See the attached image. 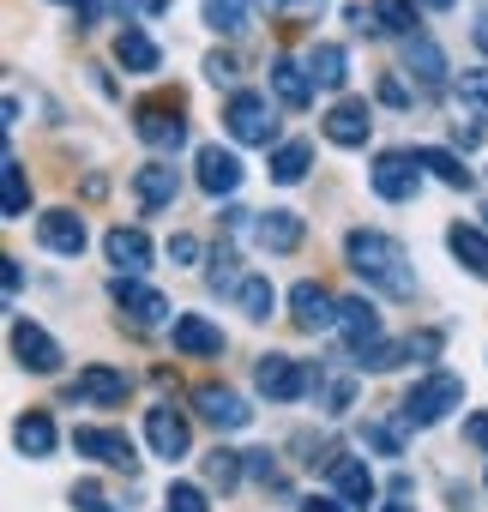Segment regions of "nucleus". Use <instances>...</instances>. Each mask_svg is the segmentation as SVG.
I'll use <instances>...</instances> for the list:
<instances>
[{
  "instance_id": "nucleus-1",
  "label": "nucleus",
  "mask_w": 488,
  "mask_h": 512,
  "mask_svg": "<svg viewBox=\"0 0 488 512\" xmlns=\"http://www.w3.org/2000/svg\"><path fill=\"white\" fill-rule=\"evenodd\" d=\"M344 260H350V272H356L374 296H386V302H410V296H416L410 253H404L386 229H350V235H344Z\"/></svg>"
},
{
  "instance_id": "nucleus-2",
  "label": "nucleus",
  "mask_w": 488,
  "mask_h": 512,
  "mask_svg": "<svg viewBox=\"0 0 488 512\" xmlns=\"http://www.w3.org/2000/svg\"><path fill=\"white\" fill-rule=\"evenodd\" d=\"M458 404H464V380L446 374V368H434V374H422V380L404 392V422H410V428H434V422H446Z\"/></svg>"
},
{
  "instance_id": "nucleus-3",
  "label": "nucleus",
  "mask_w": 488,
  "mask_h": 512,
  "mask_svg": "<svg viewBox=\"0 0 488 512\" xmlns=\"http://www.w3.org/2000/svg\"><path fill=\"white\" fill-rule=\"evenodd\" d=\"M223 133L235 145H278V121H272V103L260 91H235L223 103Z\"/></svg>"
},
{
  "instance_id": "nucleus-4",
  "label": "nucleus",
  "mask_w": 488,
  "mask_h": 512,
  "mask_svg": "<svg viewBox=\"0 0 488 512\" xmlns=\"http://www.w3.org/2000/svg\"><path fill=\"white\" fill-rule=\"evenodd\" d=\"M314 380H320L314 368H302L296 356H278V350L254 362V386H260V398H272V404H296L302 392H314Z\"/></svg>"
},
{
  "instance_id": "nucleus-5",
  "label": "nucleus",
  "mask_w": 488,
  "mask_h": 512,
  "mask_svg": "<svg viewBox=\"0 0 488 512\" xmlns=\"http://www.w3.org/2000/svg\"><path fill=\"white\" fill-rule=\"evenodd\" d=\"M368 187H374L386 205L416 199V187H422V163H416V151H380L374 169H368Z\"/></svg>"
},
{
  "instance_id": "nucleus-6",
  "label": "nucleus",
  "mask_w": 488,
  "mask_h": 512,
  "mask_svg": "<svg viewBox=\"0 0 488 512\" xmlns=\"http://www.w3.org/2000/svg\"><path fill=\"white\" fill-rule=\"evenodd\" d=\"M145 440H151V452L157 458H187L193 452V422H187V410H175V404H151L145 410Z\"/></svg>"
},
{
  "instance_id": "nucleus-7",
  "label": "nucleus",
  "mask_w": 488,
  "mask_h": 512,
  "mask_svg": "<svg viewBox=\"0 0 488 512\" xmlns=\"http://www.w3.org/2000/svg\"><path fill=\"white\" fill-rule=\"evenodd\" d=\"M193 410H199V422H211L217 434H235V428H248V422H254L248 398L229 392V386H217V380H205V386L193 392Z\"/></svg>"
},
{
  "instance_id": "nucleus-8",
  "label": "nucleus",
  "mask_w": 488,
  "mask_h": 512,
  "mask_svg": "<svg viewBox=\"0 0 488 512\" xmlns=\"http://www.w3.org/2000/svg\"><path fill=\"white\" fill-rule=\"evenodd\" d=\"M133 133L151 145V151H181L187 145V121L175 103H139L133 109Z\"/></svg>"
},
{
  "instance_id": "nucleus-9",
  "label": "nucleus",
  "mask_w": 488,
  "mask_h": 512,
  "mask_svg": "<svg viewBox=\"0 0 488 512\" xmlns=\"http://www.w3.org/2000/svg\"><path fill=\"white\" fill-rule=\"evenodd\" d=\"M320 127H326L332 145L356 151V145H368V133H374V109H368V97H344V103H332V109L320 115Z\"/></svg>"
},
{
  "instance_id": "nucleus-10",
  "label": "nucleus",
  "mask_w": 488,
  "mask_h": 512,
  "mask_svg": "<svg viewBox=\"0 0 488 512\" xmlns=\"http://www.w3.org/2000/svg\"><path fill=\"white\" fill-rule=\"evenodd\" d=\"M290 320H296L302 332H338V296H332L326 284L302 278V284L290 290Z\"/></svg>"
},
{
  "instance_id": "nucleus-11",
  "label": "nucleus",
  "mask_w": 488,
  "mask_h": 512,
  "mask_svg": "<svg viewBox=\"0 0 488 512\" xmlns=\"http://www.w3.org/2000/svg\"><path fill=\"white\" fill-rule=\"evenodd\" d=\"M13 362L25 368V374H61V344L43 332V326H31V320H13Z\"/></svg>"
},
{
  "instance_id": "nucleus-12",
  "label": "nucleus",
  "mask_w": 488,
  "mask_h": 512,
  "mask_svg": "<svg viewBox=\"0 0 488 512\" xmlns=\"http://www.w3.org/2000/svg\"><path fill=\"white\" fill-rule=\"evenodd\" d=\"M109 296H115V308H121V314H133V326H157V320H169V302H163V290L139 284L133 272H115Z\"/></svg>"
},
{
  "instance_id": "nucleus-13",
  "label": "nucleus",
  "mask_w": 488,
  "mask_h": 512,
  "mask_svg": "<svg viewBox=\"0 0 488 512\" xmlns=\"http://www.w3.org/2000/svg\"><path fill=\"white\" fill-rule=\"evenodd\" d=\"M127 392H133V380H127L121 368H109V362H91V368H79V380H73V398H79V404H97V410L127 404Z\"/></svg>"
},
{
  "instance_id": "nucleus-14",
  "label": "nucleus",
  "mask_w": 488,
  "mask_h": 512,
  "mask_svg": "<svg viewBox=\"0 0 488 512\" xmlns=\"http://www.w3.org/2000/svg\"><path fill=\"white\" fill-rule=\"evenodd\" d=\"M73 452L79 458H97V464H109V470H133L139 458H133V440L121 434V428H73Z\"/></svg>"
},
{
  "instance_id": "nucleus-15",
  "label": "nucleus",
  "mask_w": 488,
  "mask_h": 512,
  "mask_svg": "<svg viewBox=\"0 0 488 512\" xmlns=\"http://www.w3.org/2000/svg\"><path fill=\"white\" fill-rule=\"evenodd\" d=\"M302 235H308V223H302V211H290V205H272V211L254 217V241H260L266 253H296Z\"/></svg>"
},
{
  "instance_id": "nucleus-16",
  "label": "nucleus",
  "mask_w": 488,
  "mask_h": 512,
  "mask_svg": "<svg viewBox=\"0 0 488 512\" xmlns=\"http://www.w3.org/2000/svg\"><path fill=\"white\" fill-rule=\"evenodd\" d=\"M37 241H43L49 253H67V260H79L91 235H85V217L61 205V211H43V217H37Z\"/></svg>"
},
{
  "instance_id": "nucleus-17",
  "label": "nucleus",
  "mask_w": 488,
  "mask_h": 512,
  "mask_svg": "<svg viewBox=\"0 0 488 512\" xmlns=\"http://www.w3.org/2000/svg\"><path fill=\"white\" fill-rule=\"evenodd\" d=\"M193 169H199V187H205L211 199H229V193L241 187V157L223 151V145H205V151L193 157Z\"/></svg>"
},
{
  "instance_id": "nucleus-18",
  "label": "nucleus",
  "mask_w": 488,
  "mask_h": 512,
  "mask_svg": "<svg viewBox=\"0 0 488 512\" xmlns=\"http://www.w3.org/2000/svg\"><path fill=\"white\" fill-rule=\"evenodd\" d=\"M338 332H344V344L362 356L368 344H380V308H374L368 296H344V302H338Z\"/></svg>"
},
{
  "instance_id": "nucleus-19",
  "label": "nucleus",
  "mask_w": 488,
  "mask_h": 512,
  "mask_svg": "<svg viewBox=\"0 0 488 512\" xmlns=\"http://www.w3.org/2000/svg\"><path fill=\"white\" fill-rule=\"evenodd\" d=\"M404 73L416 79V91H440L446 85V55L434 37H404Z\"/></svg>"
},
{
  "instance_id": "nucleus-20",
  "label": "nucleus",
  "mask_w": 488,
  "mask_h": 512,
  "mask_svg": "<svg viewBox=\"0 0 488 512\" xmlns=\"http://www.w3.org/2000/svg\"><path fill=\"white\" fill-rule=\"evenodd\" d=\"M272 97L278 103H290V109H308V97H314V73H308V61H290V55H272Z\"/></svg>"
},
{
  "instance_id": "nucleus-21",
  "label": "nucleus",
  "mask_w": 488,
  "mask_h": 512,
  "mask_svg": "<svg viewBox=\"0 0 488 512\" xmlns=\"http://www.w3.org/2000/svg\"><path fill=\"white\" fill-rule=\"evenodd\" d=\"M169 338H175L181 356H223V332L205 314H175L169 320Z\"/></svg>"
},
{
  "instance_id": "nucleus-22",
  "label": "nucleus",
  "mask_w": 488,
  "mask_h": 512,
  "mask_svg": "<svg viewBox=\"0 0 488 512\" xmlns=\"http://www.w3.org/2000/svg\"><path fill=\"white\" fill-rule=\"evenodd\" d=\"M103 253H109V266H121V272H145L151 266V241H145V229H127V223H115L109 235H103Z\"/></svg>"
},
{
  "instance_id": "nucleus-23",
  "label": "nucleus",
  "mask_w": 488,
  "mask_h": 512,
  "mask_svg": "<svg viewBox=\"0 0 488 512\" xmlns=\"http://www.w3.org/2000/svg\"><path fill=\"white\" fill-rule=\"evenodd\" d=\"M326 476H332V494H344L350 506H368V500L380 494V482H374V470H368L362 458H332Z\"/></svg>"
},
{
  "instance_id": "nucleus-24",
  "label": "nucleus",
  "mask_w": 488,
  "mask_h": 512,
  "mask_svg": "<svg viewBox=\"0 0 488 512\" xmlns=\"http://www.w3.org/2000/svg\"><path fill=\"white\" fill-rule=\"evenodd\" d=\"M446 247H452V260H458L470 278L488 284V229H476V223H452V229H446Z\"/></svg>"
},
{
  "instance_id": "nucleus-25",
  "label": "nucleus",
  "mask_w": 488,
  "mask_h": 512,
  "mask_svg": "<svg viewBox=\"0 0 488 512\" xmlns=\"http://www.w3.org/2000/svg\"><path fill=\"white\" fill-rule=\"evenodd\" d=\"M133 193H139V205L145 211H163V205H175V193H181V175L157 157V163H145L139 175H133Z\"/></svg>"
},
{
  "instance_id": "nucleus-26",
  "label": "nucleus",
  "mask_w": 488,
  "mask_h": 512,
  "mask_svg": "<svg viewBox=\"0 0 488 512\" xmlns=\"http://www.w3.org/2000/svg\"><path fill=\"white\" fill-rule=\"evenodd\" d=\"M308 73H314L320 91H344V85H350V55H344L338 43H314V49H308Z\"/></svg>"
},
{
  "instance_id": "nucleus-27",
  "label": "nucleus",
  "mask_w": 488,
  "mask_h": 512,
  "mask_svg": "<svg viewBox=\"0 0 488 512\" xmlns=\"http://www.w3.org/2000/svg\"><path fill=\"white\" fill-rule=\"evenodd\" d=\"M13 446H19L25 458H49V452H55V422H49V410H25L19 428H13Z\"/></svg>"
},
{
  "instance_id": "nucleus-28",
  "label": "nucleus",
  "mask_w": 488,
  "mask_h": 512,
  "mask_svg": "<svg viewBox=\"0 0 488 512\" xmlns=\"http://www.w3.org/2000/svg\"><path fill=\"white\" fill-rule=\"evenodd\" d=\"M0 205H7V223H19V217H31V181H25V163L7 151V163H0Z\"/></svg>"
},
{
  "instance_id": "nucleus-29",
  "label": "nucleus",
  "mask_w": 488,
  "mask_h": 512,
  "mask_svg": "<svg viewBox=\"0 0 488 512\" xmlns=\"http://www.w3.org/2000/svg\"><path fill=\"white\" fill-rule=\"evenodd\" d=\"M205 25L217 31V37H241L248 31V19H254V0H205Z\"/></svg>"
},
{
  "instance_id": "nucleus-30",
  "label": "nucleus",
  "mask_w": 488,
  "mask_h": 512,
  "mask_svg": "<svg viewBox=\"0 0 488 512\" xmlns=\"http://www.w3.org/2000/svg\"><path fill=\"white\" fill-rule=\"evenodd\" d=\"M115 61H121L127 73H157V61H163V55H157V43H151L145 31H133V25H127V31L115 37Z\"/></svg>"
},
{
  "instance_id": "nucleus-31",
  "label": "nucleus",
  "mask_w": 488,
  "mask_h": 512,
  "mask_svg": "<svg viewBox=\"0 0 488 512\" xmlns=\"http://www.w3.org/2000/svg\"><path fill=\"white\" fill-rule=\"evenodd\" d=\"M308 163H314V151L302 145V139H290V145H272V181L278 187H296V181H308Z\"/></svg>"
},
{
  "instance_id": "nucleus-32",
  "label": "nucleus",
  "mask_w": 488,
  "mask_h": 512,
  "mask_svg": "<svg viewBox=\"0 0 488 512\" xmlns=\"http://www.w3.org/2000/svg\"><path fill=\"white\" fill-rule=\"evenodd\" d=\"M241 476H248V452H229V446H217V452H205V482L211 488H235Z\"/></svg>"
},
{
  "instance_id": "nucleus-33",
  "label": "nucleus",
  "mask_w": 488,
  "mask_h": 512,
  "mask_svg": "<svg viewBox=\"0 0 488 512\" xmlns=\"http://www.w3.org/2000/svg\"><path fill=\"white\" fill-rule=\"evenodd\" d=\"M416 163L434 169V181H446V187H470V169L452 151H440V145H416Z\"/></svg>"
},
{
  "instance_id": "nucleus-34",
  "label": "nucleus",
  "mask_w": 488,
  "mask_h": 512,
  "mask_svg": "<svg viewBox=\"0 0 488 512\" xmlns=\"http://www.w3.org/2000/svg\"><path fill=\"white\" fill-rule=\"evenodd\" d=\"M235 302H241V314H248V320H272V308H278V290H272L266 278H241Z\"/></svg>"
},
{
  "instance_id": "nucleus-35",
  "label": "nucleus",
  "mask_w": 488,
  "mask_h": 512,
  "mask_svg": "<svg viewBox=\"0 0 488 512\" xmlns=\"http://www.w3.org/2000/svg\"><path fill=\"white\" fill-rule=\"evenodd\" d=\"M458 103H464V115H476V121L488 127V67H464V79H458Z\"/></svg>"
},
{
  "instance_id": "nucleus-36",
  "label": "nucleus",
  "mask_w": 488,
  "mask_h": 512,
  "mask_svg": "<svg viewBox=\"0 0 488 512\" xmlns=\"http://www.w3.org/2000/svg\"><path fill=\"white\" fill-rule=\"evenodd\" d=\"M374 19L392 37H416V0H374Z\"/></svg>"
},
{
  "instance_id": "nucleus-37",
  "label": "nucleus",
  "mask_w": 488,
  "mask_h": 512,
  "mask_svg": "<svg viewBox=\"0 0 488 512\" xmlns=\"http://www.w3.org/2000/svg\"><path fill=\"white\" fill-rule=\"evenodd\" d=\"M404 356H410V344H392V338H380V344H368V350H362V368H374V374H392Z\"/></svg>"
},
{
  "instance_id": "nucleus-38",
  "label": "nucleus",
  "mask_w": 488,
  "mask_h": 512,
  "mask_svg": "<svg viewBox=\"0 0 488 512\" xmlns=\"http://www.w3.org/2000/svg\"><path fill=\"white\" fill-rule=\"evenodd\" d=\"M235 266H241L235 253L217 247V260H211V290H217V296H235V290H241V272H235Z\"/></svg>"
},
{
  "instance_id": "nucleus-39",
  "label": "nucleus",
  "mask_w": 488,
  "mask_h": 512,
  "mask_svg": "<svg viewBox=\"0 0 488 512\" xmlns=\"http://www.w3.org/2000/svg\"><path fill=\"white\" fill-rule=\"evenodd\" d=\"M163 506H169V512H211V506H205V488H193V482H169Z\"/></svg>"
},
{
  "instance_id": "nucleus-40",
  "label": "nucleus",
  "mask_w": 488,
  "mask_h": 512,
  "mask_svg": "<svg viewBox=\"0 0 488 512\" xmlns=\"http://www.w3.org/2000/svg\"><path fill=\"white\" fill-rule=\"evenodd\" d=\"M362 440H368V446H374L380 458H398V452H404V434H398V428H386V422H374V428H368Z\"/></svg>"
},
{
  "instance_id": "nucleus-41",
  "label": "nucleus",
  "mask_w": 488,
  "mask_h": 512,
  "mask_svg": "<svg viewBox=\"0 0 488 512\" xmlns=\"http://www.w3.org/2000/svg\"><path fill=\"white\" fill-rule=\"evenodd\" d=\"M350 404H356V380H332L326 386V416H344Z\"/></svg>"
},
{
  "instance_id": "nucleus-42",
  "label": "nucleus",
  "mask_w": 488,
  "mask_h": 512,
  "mask_svg": "<svg viewBox=\"0 0 488 512\" xmlns=\"http://www.w3.org/2000/svg\"><path fill=\"white\" fill-rule=\"evenodd\" d=\"M169 260L175 266H199V241L193 235H169Z\"/></svg>"
},
{
  "instance_id": "nucleus-43",
  "label": "nucleus",
  "mask_w": 488,
  "mask_h": 512,
  "mask_svg": "<svg viewBox=\"0 0 488 512\" xmlns=\"http://www.w3.org/2000/svg\"><path fill=\"white\" fill-rule=\"evenodd\" d=\"M73 506H79V512H115V506H109L91 482H79V488H73Z\"/></svg>"
},
{
  "instance_id": "nucleus-44",
  "label": "nucleus",
  "mask_w": 488,
  "mask_h": 512,
  "mask_svg": "<svg viewBox=\"0 0 488 512\" xmlns=\"http://www.w3.org/2000/svg\"><path fill=\"white\" fill-rule=\"evenodd\" d=\"M205 79H211V85H229V79H235V61H229V55H211V61H205Z\"/></svg>"
},
{
  "instance_id": "nucleus-45",
  "label": "nucleus",
  "mask_w": 488,
  "mask_h": 512,
  "mask_svg": "<svg viewBox=\"0 0 488 512\" xmlns=\"http://www.w3.org/2000/svg\"><path fill=\"white\" fill-rule=\"evenodd\" d=\"M404 344H410V356H422V362L440 356V332H416V338H404Z\"/></svg>"
},
{
  "instance_id": "nucleus-46",
  "label": "nucleus",
  "mask_w": 488,
  "mask_h": 512,
  "mask_svg": "<svg viewBox=\"0 0 488 512\" xmlns=\"http://www.w3.org/2000/svg\"><path fill=\"white\" fill-rule=\"evenodd\" d=\"M302 512H350V500L344 494H314V500H302Z\"/></svg>"
},
{
  "instance_id": "nucleus-47",
  "label": "nucleus",
  "mask_w": 488,
  "mask_h": 512,
  "mask_svg": "<svg viewBox=\"0 0 488 512\" xmlns=\"http://www.w3.org/2000/svg\"><path fill=\"white\" fill-rule=\"evenodd\" d=\"M464 440H470V446H482V452H488V410H476V416H470V422H464Z\"/></svg>"
},
{
  "instance_id": "nucleus-48",
  "label": "nucleus",
  "mask_w": 488,
  "mask_h": 512,
  "mask_svg": "<svg viewBox=\"0 0 488 512\" xmlns=\"http://www.w3.org/2000/svg\"><path fill=\"white\" fill-rule=\"evenodd\" d=\"M0 278H7V296L25 290V266H19V260H0Z\"/></svg>"
},
{
  "instance_id": "nucleus-49",
  "label": "nucleus",
  "mask_w": 488,
  "mask_h": 512,
  "mask_svg": "<svg viewBox=\"0 0 488 512\" xmlns=\"http://www.w3.org/2000/svg\"><path fill=\"white\" fill-rule=\"evenodd\" d=\"M380 97H386V103H392V109H410V91H404V85H398V79H380Z\"/></svg>"
},
{
  "instance_id": "nucleus-50",
  "label": "nucleus",
  "mask_w": 488,
  "mask_h": 512,
  "mask_svg": "<svg viewBox=\"0 0 488 512\" xmlns=\"http://www.w3.org/2000/svg\"><path fill=\"white\" fill-rule=\"evenodd\" d=\"M272 470H278V464H272V452H248V476H260V482H272Z\"/></svg>"
},
{
  "instance_id": "nucleus-51",
  "label": "nucleus",
  "mask_w": 488,
  "mask_h": 512,
  "mask_svg": "<svg viewBox=\"0 0 488 512\" xmlns=\"http://www.w3.org/2000/svg\"><path fill=\"white\" fill-rule=\"evenodd\" d=\"M133 7H139V13H169L175 0H133Z\"/></svg>"
},
{
  "instance_id": "nucleus-52",
  "label": "nucleus",
  "mask_w": 488,
  "mask_h": 512,
  "mask_svg": "<svg viewBox=\"0 0 488 512\" xmlns=\"http://www.w3.org/2000/svg\"><path fill=\"white\" fill-rule=\"evenodd\" d=\"M476 49L488 55V7H482V19H476Z\"/></svg>"
},
{
  "instance_id": "nucleus-53",
  "label": "nucleus",
  "mask_w": 488,
  "mask_h": 512,
  "mask_svg": "<svg viewBox=\"0 0 488 512\" xmlns=\"http://www.w3.org/2000/svg\"><path fill=\"white\" fill-rule=\"evenodd\" d=\"M380 512H410V506H404V494H392V500H386Z\"/></svg>"
},
{
  "instance_id": "nucleus-54",
  "label": "nucleus",
  "mask_w": 488,
  "mask_h": 512,
  "mask_svg": "<svg viewBox=\"0 0 488 512\" xmlns=\"http://www.w3.org/2000/svg\"><path fill=\"white\" fill-rule=\"evenodd\" d=\"M254 7H266V13H284V7H290V0H254Z\"/></svg>"
},
{
  "instance_id": "nucleus-55",
  "label": "nucleus",
  "mask_w": 488,
  "mask_h": 512,
  "mask_svg": "<svg viewBox=\"0 0 488 512\" xmlns=\"http://www.w3.org/2000/svg\"><path fill=\"white\" fill-rule=\"evenodd\" d=\"M416 7H428V13H446V7H452V0H416Z\"/></svg>"
},
{
  "instance_id": "nucleus-56",
  "label": "nucleus",
  "mask_w": 488,
  "mask_h": 512,
  "mask_svg": "<svg viewBox=\"0 0 488 512\" xmlns=\"http://www.w3.org/2000/svg\"><path fill=\"white\" fill-rule=\"evenodd\" d=\"M290 7H302V13H314V7H320V0H290Z\"/></svg>"
},
{
  "instance_id": "nucleus-57",
  "label": "nucleus",
  "mask_w": 488,
  "mask_h": 512,
  "mask_svg": "<svg viewBox=\"0 0 488 512\" xmlns=\"http://www.w3.org/2000/svg\"><path fill=\"white\" fill-rule=\"evenodd\" d=\"M61 7H85V0H61Z\"/></svg>"
}]
</instances>
